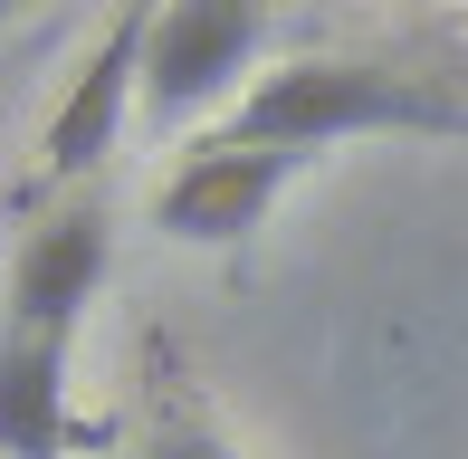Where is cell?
I'll list each match as a JSON object with an SVG mask.
<instances>
[{"label": "cell", "mask_w": 468, "mask_h": 459, "mask_svg": "<svg viewBox=\"0 0 468 459\" xmlns=\"http://www.w3.org/2000/svg\"><path fill=\"white\" fill-rule=\"evenodd\" d=\"M335 134H468V115L450 96L411 87L392 68H364V58H296V68L259 77L239 96L220 144H259V154H315Z\"/></svg>", "instance_id": "cell-1"}, {"label": "cell", "mask_w": 468, "mask_h": 459, "mask_svg": "<svg viewBox=\"0 0 468 459\" xmlns=\"http://www.w3.org/2000/svg\"><path fill=\"white\" fill-rule=\"evenodd\" d=\"M259 48H268V10H249V0H173V10H154L134 115L154 124V134H173V124H191L201 106H220L249 77Z\"/></svg>", "instance_id": "cell-2"}, {"label": "cell", "mask_w": 468, "mask_h": 459, "mask_svg": "<svg viewBox=\"0 0 468 459\" xmlns=\"http://www.w3.org/2000/svg\"><path fill=\"white\" fill-rule=\"evenodd\" d=\"M144 29H154V10H144V0H124V10L96 29L87 68L68 77V96H58V115H48L38 182H77V173H96V163L115 154L124 115H134V77H144Z\"/></svg>", "instance_id": "cell-3"}, {"label": "cell", "mask_w": 468, "mask_h": 459, "mask_svg": "<svg viewBox=\"0 0 468 459\" xmlns=\"http://www.w3.org/2000/svg\"><path fill=\"white\" fill-rule=\"evenodd\" d=\"M306 154H259V144H210V154H191L173 182H163L154 201V230L182 249H229L249 240V230L268 220V201L287 192V173Z\"/></svg>", "instance_id": "cell-4"}, {"label": "cell", "mask_w": 468, "mask_h": 459, "mask_svg": "<svg viewBox=\"0 0 468 459\" xmlns=\"http://www.w3.org/2000/svg\"><path fill=\"white\" fill-rule=\"evenodd\" d=\"M105 259H115L105 211H58L29 249H19V268H10V336L68 345L77 316H87V297L105 287Z\"/></svg>", "instance_id": "cell-5"}, {"label": "cell", "mask_w": 468, "mask_h": 459, "mask_svg": "<svg viewBox=\"0 0 468 459\" xmlns=\"http://www.w3.org/2000/svg\"><path fill=\"white\" fill-rule=\"evenodd\" d=\"M68 450V345L0 336V459Z\"/></svg>", "instance_id": "cell-6"}, {"label": "cell", "mask_w": 468, "mask_h": 459, "mask_svg": "<svg viewBox=\"0 0 468 459\" xmlns=\"http://www.w3.org/2000/svg\"><path fill=\"white\" fill-rule=\"evenodd\" d=\"M154 459H229V450H210V441H163Z\"/></svg>", "instance_id": "cell-7"}, {"label": "cell", "mask_w": 468, "mask_h": 459, "mask_svg": "<svg viewBox=\"0 0 468 459\" xmlns=\"http://www.w3.org/2000/svg\"><path fill=\"white\" fill-rule=\"evenodd\" d=\"M0 19H10V0H0Z\"/></svg>", "instance_id": "cell-8"}]
</instances>
